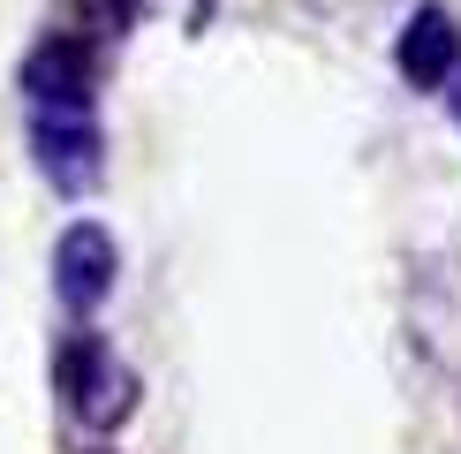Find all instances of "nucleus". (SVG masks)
Listing matches in <instances>:
<instances>
[{
	"mask_svg": "<svg viewBox=\"0 0 461 454\" xmlns=\"http://www.w3.org/2000/svg\"><path fill=\"white\" fill-rule=\"evenodd\" d=\"M53 386H61V409L76 416V424H91V431H122L129 416H137V371L122 364V356L106 349V333H91V326H76L61 340V356H53Z\"/></svg>",
	"mask_w": 461,
	"mask_h": 454,
	"instance_id": "f257e3e1",
	"label": "nucleus"
},
{
	"mask_svg": "<svg viewBox=\"0 0 461 454\" xmlns=\"http://www.w3.org/2000/svg\"><path fill=\"white\" fill-rule=\"evenodd\" d=\"M15 91H23V114H91L99 106V53H91L84 31H53L38 38L15 68Z\"/></svg>",
	"mask_w": 461,
	"mask_h": 454,
	"instance_id": "f03ea898",
	"label": "nucleus"
},
{
	"mask_svg": "<svg viewBox=\"0 0 461 454\" xmlns=\"http://www.w3.org/2000/svg\"><path fill=\"white\" fill-rule=\"evenodd\" d=\"M113 280H122V250H113L106 220H68L53 242V295L68 303L76 326H91L113 303Z\"/></svg>",
	"mask_w": 461,
	"mask_h": 454,
	"instance_id": "7ed1b4c3",
	"label": "nucleus"
},
{
	"mask_svg": "<svg viewBox=\"0 0 461 454\" xmlns=\"http://www.w3.org/2000/svg\"><path fill=\"white\" fill-rule=\"evenodd\" d=\"M99 114H31V159H38V175H46L61 197L84 204L91 189H99L106 175V159H99Z\"/></svg>",
	"mask_w": 461,
	"mask_h": 454,
	"instance_id": "20e7f679",
	"label": "nucleus"
},
{
	"mask_svg": "<svg viewBox=\"0 0 461 454\" xmlns=\"http://www.w3.org/2000/svg\"><path fill=\"white\" fill-rule=\"evenodd\" d=\"M454 68H461V23L438 0H424V8L401 23V38H393V76L409 91H424V99H438V91L454 84Z\"/></svg>",
	"mask_w": 461,
	"mask_h": 454,
	"instance_id": "39448f33",
	"label": "nucleus"
},
{
	"mask_svg": "<svg viewBox=\"0 0 461 454\" xmlns=\"http://www.w3.org/2000/svg\"><path fill=\"white\" fill-rule=\"evenodd\" d=\"M91 8H99V38H129V31L144 23L151 0H91Z\"/></svg>",
	"mask_w": 461,
	"mask_h": 454,
	"instance_id": "423d86ee",
	"label": "nucleus"
},
{
	"mask_svg": "<svg viewBox=\"0 0 461 454\" xmlns=\"http://www.w3.org/2000/svg\"><path fill=\"white\" fill-rule=\"evenodd\" d=\"M438 99H454V114H461V68H454V84H447V91H438Z\"/></svg>",
	"mask_w": 461,
	"mask_h": 454,
	"instance_id": "0eeeda50",
	"label": "nucleus"
},
{
	"mask_svg": "<svg viewBox=\"0 0 461 454\" xmlns=\"http://www.w3.org/2000/svg\"><path fill=\"white\" fill-rule=\"evenodd\" d=\"M91 454H113V447H91Z\"/></svg>",
	"mask_w": 461,
	"mask_h": 454,
	"instance_id": "6e6552de",
	"label": "nucleus"
}]
</instances>
